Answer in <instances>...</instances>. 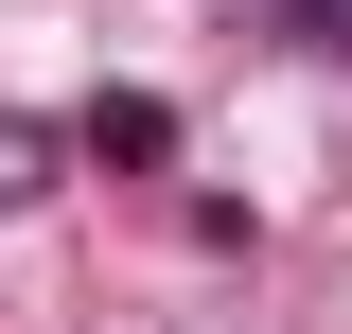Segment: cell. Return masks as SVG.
<instances>
[{"label":"cell","instance_id":"6da1fadb","mask_svg":"<svg viewBox=\"0 0 352 334\" xmlns=\"http://www.w3.org/2000/svg\"><path fill=\"white\" fill-rule=\"evenodd\" d=\"M71 141H88L106 176H159V159H176V106H159V88H106V106H88Z\"/></svg>","mask_w":352,"mask_h":334},{"label":"cell","instance_id":"7a4b0ae2","mask_svg":"<svg viewBox=\"0 0 352 334\" xmlns=\"http://www.w3.org/2000/svg\"><path fill=\"white\" fill-rule=\"evenodd\" d=\"M53 194V124H18V106H0V211H36Z\"/></svg>","mask_w":352,"mask_h":334},{"label":"cell","instance_id":"3957f363","mask_svg":"<svg viewBox=\"0 0 352 334\" xmlns=\"http://www.w3.org/2000/svg\"><path fill=\"white\" fill-rule=\"evenodd\" d=\"M282 18H300V36H352V0H282Z\"/></svg>","mask_w":352,"mask_h":334}]
</instances>
